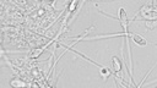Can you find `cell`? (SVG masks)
<instances>
[{"label": "cell", "mask_w": 157, "mask_h": 88, "mask_svg": "<svg viewBox=\"0 0 157 88\" xmlns=\"http://www.w3.org/2000/svg\"><path fill=\"white\" fill-rule=\"evenodd\" d=\"M121 70H123V61L121 59H119L118 56H112V72L114 75V77L117 78V76L119 75L121 82H123V75H121Z\"/></svg>", "instance_id": "cell-1"}, {"label": "cell", "mask_w": 157, "mask_h": 88, "mask_svg": "<svg viewBox=\"0 0 157 88\" xmlns=\"http://www.w3.org/2000/svg\"><path fill=\"white\" fill-rule=\"evenodd\" d=\"M128 38H129V39H132L134 43H135L136 45H140V46H146V45L148 44L147 40H146L142 35H140V34H137V33H134V32H130V34L128 35Z\"/></svg>", "instance_id": "cell-2"}, {"label": "cell", "mask_w": 157, "mask_h": 88, "mask_svg": "<svg viewBox=\"0 0 157 88\" xmlns=\"http://www.w3.org/2000/svg\"><path fill=\"white\" fill-rule=\"evenodd\" d=\"M10 84L13 87V88H23V87H26V83L23 82V81H21L20 78H16V79H12L11 82H10Z\"/></svg>", "instance_id": "cell-3"}]
</instances>
